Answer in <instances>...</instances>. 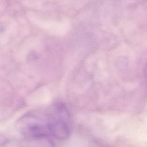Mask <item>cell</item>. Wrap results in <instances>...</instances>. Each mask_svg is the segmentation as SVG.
I'll list each match as a JSON object with an SVG mask.
<instances>
[{"label": "cell", "instance_id": "cell-1", "mask_svg": "<svg viewBox=\"0 0 147 147\" xmlns=\"http://www.w3.org/2000/svg\"><path fill=\"white\" fill-rule=\"evenodd\" d=\"M17 127L30 140L63 141L71 133V114L64 103L55 102L25 113L17 121Z\"/></svg>", "mask_w": 147, "mask_h": 147}, {"label": "cell", "instance_id": "cell-2", "mask_svg": "<svg viewBox=\"0 0 147 147\" xmlns=\"http://www.w3.org/2000/svg\"><path fill=\"white\" fill-rule=\"evenodd\" d=\"M145 80H146V83L147 84V64L146 65L145 68Z\"/></svg>", "mask_w": 147, "mask_h": 147}]
</instances>
